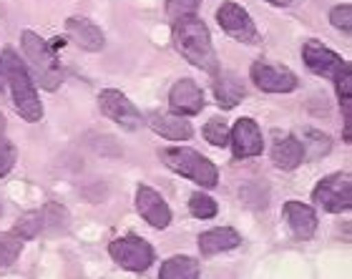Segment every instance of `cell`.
Returning a JSON list of instances; mask_svg holds the SVG:
<instances>
[{"label":"cell","instance_id":"6da1fadb","mask_svg":"<svg viewBox=\"0 0 352 279\" xmlns=\"http://www.w3.org/2000/svg\"><path fill=\"white\" fill-rule=\"evenodd\" d=\"M174 45L191 66L201 68L206 74H217L219 71V60L214 53L212 36L204 21H199L197 15L182 18L174 23Z\"/></svg>","mask_w":352,"mask_h":279},{"label":"cell","instance_id":"7a4b0ae2","mask_svg":"<svg viewBox=\"0 0 352 279\" xmlns=\"http://www.w3.org/2000/svg\"><path fill=\"white\" fill-rule=\"evenodd\" d=\"M3 66H6L8 83H10V91H13V101H15L18 113H21L25 121H30V124L41 121V118H43V106H41V98H38L36 89H33V81H30L28 71H25V66L18 60L15 51H6Z\"/></svg>","mask_w":352,"mask_h":279},{"label":"cell","instance_id":"3957f363","mask_svg":"<svg viewBox=\"0 0 352 279\" xmlns=\"http://www.w3.org/2000/svg\"><path fill=\"white\" fill-rule=\"evenodd\" d=\"M159 159H162L171 171L191 179V181L199 186L212 189V186H217V181H219V169H217L206 156L197 154L194 148H184V146L162 148V151H159Z\"/></svg>","mask_w":352,"mask_h":279},{"label":"cell","instance_id":"277c9868","mask_svg":"<svg viewBox=\"0 0 352 279\" xmlns=\"http://www.w3.org/2000/svg\"><path fill=\"white\" fill-rule=\"evenodd\" d=\"M21 45H23L25 58L30 60V66H33V71H36L38 83H41L45 91L58 89L63 74H60L58 60H56V51L51 48V43L43 41L41 36H36L33 30H23Z\"/></svg>","mask_w":352,"mask_h":279},{"label":"cell","instance_id":"5b68a950","mask_svg":"<svg viewBox=\"0 0 352 279\" xmlns=\"http://www.w3.org/2000/svg\"><path fill=\"white\" fill-rule=\"evenodd\" d=\"M109 254L113 257L116 265H121L124 269H131V272H146L154 262V247L146 239L133 234L113 239L109 244Z\"/></svg>","mask_w":352,"mask_h":279},{"label":"cell","instance_id":"8992f818","mask_svg":"<svg viewBox=\"0 0 352 279\" xmlns=\"http://www.w3.org/2000/svg\"><path fill=\"white\" fill-rule=\"evenodd\" d=\"M312 201L332 214H342L352 209V177L350 174H332L322 179L312 191Z\"/></svg>","mask_w":352,"mask_h":279},{"label":"cell","instance_id":"52a82bcc","mask_svg":"<svg viewBox=\"0 0 352 279\" xmlns=\"http://www.w3.org/2000/svg\"><path fill=\"white\" fill-rule=\"evenodd\" d=\"M68 224V214L63 206L58 204H45L43 209L38 212H28L23 214L18 224H15V236L21 239H33L41 232H58V229H66Z\"/></svg>","mask_w":352,"mask_h":279},{"label":"cell","instance_id":"ba28073f","mask_svg":"<svg viewBox=\"0 0 352 279\" xmlns=\"http://www.w3.org/2000/svg\"><path fill=\"white\" fill-rule=\"evenodd\" d=\"M217 21H219L221 30L232 36L234 41H242V43H257V25L250 18V13L244 10L242 5H236L232 0L221 3L219 10H217Z\"/></svg>","mask_w":352,"mask_h":279},{"label":"cell","instance_id":"9c48e42d","mask_svg":"<svg viewBox=\"0 0 352 279\" xmlns=\"http://www.w3.org/2000/svg\"><path fill=\"white\" fill-rule=\"evenodd\" d=\"M98 106H101L103 116L111 118V121L118 124L121 129L136 131V129H141V124H144V121H141V113L136 111V106L116 89L101 91V96H98Z\"/></svg>","mask_w":352,"mask_h":279},{"label":"cell","instance_id":"30bf717a","mask_svg":"<svg viewBox=\"0 0 352 279\" xmlns=\"http://www.w3.org/2000/svg\"><path fill=\"white\" fill-rule=\"evenodd\" d=\"M302 58H305V66L312 71V74L322 76V78H338L342 71H345L350 63L342 60L335 51H330L327 45L317 43V41H307L302 45Z\"/></svg>","mask_w":352,"mask_h":279},{"label":"cell","instance_id":"8fae6325","mask_svg":"<svg viewBox=\"0 0 352 279\" xmlns=\"http://www.w3.org/2000/svg\"><path fill=\"white\" fill-rule=\"evenodd\" d=\"M252 81L257 83V89H262L264 93H289L300 86L297 76L289 68L264 63V60H257L252 66Z\"/></svg>","mask_w":352,"mask_h":279},{"label":"cell","instance_id":"7c38bea8","mask_svg":"<svg viewBox=\"0 0 352 279\" xmlns=\"http://www.w3.org/2000/svg\"><path fill=\"white\" fill-rule=\"evenodd\" d=\"M229 144H232V151H234L236 159L259 156L264 148L262 131H259V126L252 118H239L236 121L234 129L229 131Z\"/></svg>","mask_w":352,"mask_h":279},{"label":"cell","instance_id":"4fadbf2b","mask_svg":"<svg viewBox=\"0 0 352 279\" xmlns=\"http://www.w3.org/2000/svg\"><path fill=\"white\" fill-rule=\"evenodd\" d=\"M136 209L154 229H166L171 224L169 204L151 186H139V191H136Z\"/></svg>","mask_w":352,"mask_h":279},{"label":"cell","instance_id":"5bb4252c","mask_svg":"<svg viewBox=\"0 0 352 279\" xmlns=\"http://www.w3.org/2000/svg\"><path fill=\"white\" fill-rule=\"evenodd\" d=\"M171 111L176 116H197L204 109V93L191 78H182L174 83V89L169 93Z\"/></svg>","mask_w":352,"mask_h":279},{"label":"cell","instance_id":"9a60e30c","mask_svg":"<svg viewBox=\"0 0 352 279\" xmlns=\"http://www.w3.org/2000/svg\"><path fill=\"white\" fill-rule=\"evenodd\" d=\"M66 30L68 36H71V41L88 53H98L106 45V38H103L101 28L94 21H88V18H68Z\"/></svg>","mask_w":352,"mask_h":279},{"label":"cell","instance_id":"2e32d148","mask_svg":"<svg viewBox=\"0 0 352 279\" xmlns=\"http://www.w3.org/2000/svg\"><path fill=\"white\" fill-rule=\"evenodd\" d=\"M285 221L292 229L297 239H312L317 229V214L312 206L302 204V201H287L285 204Z\"/></svg>","mask_w":352,"mask_h":279},{"label":"cell","instance_id":"e0dca14e","mask_svg":"<svg viewBox=\"0 0 352 279\" xmlns=\"http://www.w3.org/2000/svg\"><path fill=\"white\" fill-rule=\"evenodd\" d=\"M151 129H154L159 136L169 141H186L191 139V124L186 121L184 116H176V113H148V121H146Z\"/></svg>","mask_w":352,"mask_h":279},{"label":"cell","instance_id":"ac0fdd59","mask_svg":"<svg viewBox=\"0 0 352 279\" xmlns=\"http://www.w3.org/2000/svg\"><path fill=\"white\" fill-rule=\"evenodd\" d=\"M242 244V236L239 232L232 227H219V229H209L199 236V249L204 257H212V254H219V252H229Z\"/></svg>","mask_w":352,"mask_h":279},{"label":"cell","instance_id":"d6986e66","mask_svg":"<svg viewBox=\"0 0 352 279\" xmlns=\"http://www.w3.org/2000/svg\"><path fill=\"white\" fill-rule=\"evenodd\" d=\"M272 161H274L277 169H285V171L297 169L305 161V151H302L300 139H294V136L279 139L274 144V148H272Z\"/></svg>","mask_w":352,"mask_h":279},{"label":"cell","instance_id":"ffe728a7","mask_svg":"<svg viewBox=\"0 0 352 279\" xmlns=\"http://www.w3.org/2000/svg\"><path fill=\"white\" fill-rule=\"evenodd\" d=\"M214 91H217V103L221 109H234L236 103L244 98V83L234 74H224V71L217 76Z\"/></svg>","mask_w":352,"mask_h":279},{"label":"cell","instance_id":"44dd1931","mask_svg":"<svg viewBox=\"0 0 352 279\" xmlns=\"http://www.w3.org/2000/svg\"><path fill=\"white\" fill-rule=\"evenodd\" d=\"M201 267L194 257H171L162 265L159 279H199Z\"/></svg>","mask_w":352,"mask_h":279},{"label":"cell","instance_id":"7402d4cb","mask_svg":"<svg viewBox=\"0 0 352 279\" xmlns=\"http://www.w3.org/2000/svg\"><path fill=\"white\" fill-rule=\"evenodd\" d=\"M189 212L194 214L197 219H212V216H217L219 206H217V201H214L212 197L197 191V194H191V199H189Z\"/></svg>","mask_w":352,"mask_h":279},{"label":"cell","instance_id":"603a6c76","mask_svg":"<svg viewBox=\"0 0 352 279\" xmlns=\"http://www.w3.org/2000/svg\"><path fill=\"white\" fill-rule=\"evenodd\" d=\"M23 249V239L15 234H3L0 236V269H6L10 267L18 259Z\"/></svg>","mask_w":352,"mask_h":279},{"label":"cell","instance_id":"cb8c5ba5","mask_svg":"<svg viewBox=\"0 0 352 279\" xmlns=\"http://www.w3.org/2000/svg\"><path fill=\"white\" fill-rule=\"evenodd\" d=\"M305 136H307L309 141H300L302 151H305L307 146H312V151H307V154H305V159H320L322 154H327V151H330V146H332L330 136H324L322 131H307Z\"/></svg>","mask_w":352,"mask_h":279},{"label":"cell","instance_id":"d4e9b609","mask_svg":"<svg viewBox=\"0 0 352 279\" xmlns=\"http://www.w3.org/2000/svg\"><path fill=\"white\" fill-rule=\"evenodd\" d=\"M199 3L201 0H166V15L171 21H182V18H189L199 10Z\"/></svg>","mask_w":352,"mask_h":279},{"label":"cell","instance_id":"484cf974","mask_svg":"<svg viewBox=\"0 0 352 279\" xmlns=\"http://www.w3.org/2000/svg\"><path fill=\"white\" fill-rule=\"evenodd\" d=\"M204 139L212 144V146H227L229 144V129L224 121L219 118H212L209 124L204 126Z\"/></svg>","mask_w":352,"mask_h":279},{"label":"cell","instance_id":"4316f807","mask_svg":"<svg viewBox=\"0 0 352 279\" xmlns=\"http://www.w3.org/2000/svg\"><path fill=\"white\" fill-rule=\"evenodd\" d=\"M330 21H332V25H335V28H340V30H345V33H350V30H352V5H350V3H345V5H338V8H332Z\"/></svg>","mask_w":352,"mask_h":279},{"label":"cell","instance_id":"83f0119b","mask_svg":"<svg viewBox=\"0 0 352 279\" xmlns=\"http://www.w3.org/2000/svg\"><path fill=\"white\" fill-rule=\"evenodd\" d=\"M15 156H18V151H15L13 144L0 136V177H6L8 171L15 166Z\"/></svg>","mask_w":352,"mask_h":279},{"label":"cell","instance_id":"f1b7e54d","mask_svg":"<svg viewBox=\"0 0 352 279\" xmlns=\"http://www.w3.org/2000/svg\"><path fill=\"white\" fill-rule=\"evenodd\" d=\"M272 5H289V3H292V0H270Z\"/></svg>","mask_w":352,"mask_h":279},{"label":"cell","instance_id":"f546056e","mask_svg":"<svg viewBox=\"0 0 352 279\" xmlns=\"http://www.w3.org/2000/svg\"><path fill=\"white\" fill-rule=\"evenodd\" d=\"M3 131H6V118L0 116V133H3Z\"/></svg>","mask_w":352,"mask_h":279},{"label":"cell","instance_id":"4dcf8cb0","mask_svg":"<svg viewBox=\"0 0 352 279\" xmlns=\"http://www.w3.org/2000/svg\"><path fill=\"white\" fill-rule=\"evenodd\" d=\"M0 68H3V60H0Z\"/></svg>","mask_w":352,"mask_h":279}]
</instances>
